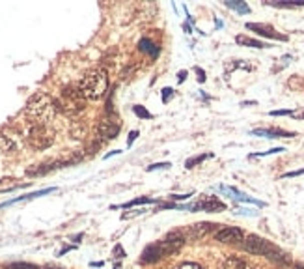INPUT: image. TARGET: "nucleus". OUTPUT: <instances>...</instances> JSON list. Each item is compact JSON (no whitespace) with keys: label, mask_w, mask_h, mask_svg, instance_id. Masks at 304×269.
Instances as JSON below:
<instances>
[{"label":"nucleus","mask_w":304,"mask_h":269,"mask_svg":"<svg viewBox=\"0 0 304 269\" xmlns=\"http://www.w3.org/2000/svg\"><path fill=\"white\" fill-rule=\"evenodd\" d=\"M24 112L34 124H43V126H49L50 122L54 120V116L58 112L56 100H52L49 94L37 92L34 94L24 106Z\"/></svg>","instance_id":"f257e3e1"},{"label":"nucleus","mask_w":304,"mask_h":269,"mask_svg":"<svg viewBox=\"0 0 304 269\" xmlns=\"http://www.w3.org/2000/svg\"><path fill=\"white\" fill-rule=\"evenodd\" d=\"M78 90L82 94V98L88 101L101 100L106 94V90H108V75H106V71L101 70V68L90 70L84 77L80 78Z\"/></svg>","instance_id":"f03ea898"},{"label":"nucleus","mask_w":304,"mask_h":269,"mask_svg":"<svg viewBox=\"0 0 304 269\" xmlns=\"http://www.w3.org/2000/svg\"><path fill=\"white\" fill-rule=\"evenodd\" d=\"M84 98L78 90V86H67L62 90L60 98L56 100V106L62 108L67 114H77L80 110H84Z\"/></svg>","instance_id":"7ed1b4c3"},{"label":"nucleus","mask_w":304,"mask_h":269,"mask_svg":"<svg viewBox=\"0 0 304 269\" xmlns=\"http://www.w3.org/2000/svg\"><path fill=\"white\" fill-rule=\"evenodd\" d=\"M26 140L34 150H47L54 142V131L43 124H32L26 131Z\"/></svg>","instance_id":"20e7f679"},{"label":"nucleus","mask_w":304,"mask_h":269,"mask_svg":"<svg viewBox=\"0 0 304 269\" xmlns=\"http://www.w3.org/2000/svg\"><path fill=\"white\" fill-rule=\"evenodd\" d=\"M245 250L250 252V254L267 256V258H275V260L282 258V252L273 243H269V241L260 238V236H248L245 240Z\"/></svg>","instance_id":"39448f33"},{"label":"nucleus","mask_w":304,"mask_h":269,"mask_svg":"<svg viewBox=\"0 0 304 269\" xmlns=\"http://www.w3.org/2000/svg\"><path fill=\"white\" fill-rule=\"evenodd\" d=\"M215 241H219V243H239V241H245V234H243L241 228L224 226L220 228V230H217Z\"/></svg>","instance_id":"423d86ee"},{"label":"nucleus","mask_w":304,"mask_h":269,"mask_svg":"<svg viewBox=\"0 0 304 269\" xmlns=\"http://www.w3.org/2000/svg\"><path fill=\"white\" fill-rule=\"evenodd\" d=\"M191 210H204V212L215 213V212H224V210H226V204H224L222 200L217 198V196H204L200 202L191 206Z\"/></svg>","instance_id":"0eeeda50"},{"label":"nucleus","mask_w":304,"mask_h":269,"mask_svg":"<svg viewBox=\"0 0 304 269\" xmlns=\"http://www.w3.org/2000/svg\"><path fill=\"white\" fill-rule=\"evenodd\" d=\"M247 28L254 30L256 34L265 36V38H271V40H280V42H286V36L278 34L273 26H269V24H262V22H247Z\"/></svg>","instance_id":"6e6552de"},{"label":"nucleus","mask_w":304,"mask_h":269,"mask_svg":"<svg viewBox=\"0 0 304 269\" xmlns=\"http://www.w3.org/2000/svg\"><path fill=\"white\" fill-rule=\"evenodd\" d=\"M99 134L103 138H116V134L120 133V124L112 118H105V120L99 124V128H97Z\"/></svg>","instance_id":"1a4fd4ad"},{"label":"nucleus","mask_w":304,"mask_h":269,"mask_svg":"<svg viewBox=\"0 0 304 269\" xmlns=\"http://www.w3.org/2000/svg\"><path fill=\"white\" fill-rule=\"evenodd\" d=\"M252 134L256 136H267V138H291L295 136L290 131H284V129H254Z\"/></svg>","instance_id":"9d476101"},{"label":"nucleus","mask_w":304,"mask_h":269,"mask_svg":"<svg viewBox=\"0 0 304 269\" xmlns=\"http://www.w3.org/2000/svg\"><path fill=\"white\" fill-rule=\"evenodd\" d=\"M222 269H254L247 260L243 258H237V256H228L224 264H222Z\"/></svg>","instance_id":"9b49d317"},{"label":"nucleus","mask_w":304,"mask_h":269,"mask_svg":"<svg viewBox=\"0 0 304 269\" xmlns=\"http://www.w3.org/2000/svg\"><path fill=\"white\" fill-rule=\"evenodd\" d=\"M138 47H140V50H144V52H148L149 56L157 58L159 56V52H161V49L157 47V43H153L151 40H148V38H144V40H140V43H138Z\"/></svg>","instance_id":"f8f14e48"},{"label":"nucleus","mask_w":304,"mask_h":269,"mask_svg":"<svg viewBox=\"0 0 304 269\" xmlns=\"http://www.w3.org/2000/svg\"><path fill=\"white\" fill-rule=\"evenodd\" d=\"M235 42L239 43V45H247V47H256V49H263V47H267L263 42L260 40H252V38H247V36H237L235 38Z\"/></svg>","instance_id":"ddd939ff"},{"label":"nucleus","mask_w":304,"mask_h":269,"mask_svg":"<svg viewBox=\"0 0 304 269\" xmlns=\"http://www.w3.org/2000/svg\"><path fill=\"white\" fill-rule=\"evenodd\" d=\"M15 150V142L11 136H7L6 133H0V152L2 154H9Z\"/></svg>","instance_id":"4468645a"},{"label":"nucleus","mask_w":304,"mask_h":269,"mask_svg":"<svg viewBox=\"0 0 304 269\" xmlns=\"http://www.w3.org/2000/svg\"><path fill=\"white\" fill-rule=\"evenodd\" d=\"M215 226H217V224H211V222H198V224L192 226V236H194V238H202V236H205Z\"/></svg>","instance_id":"2eb2a0df"},{"label":"nucleus","mask_w":304,"mask_h":269,"mask_svg":"<svg viewBox=\"0 0 304 269\" xmlns=\"http://www.w3.org/2000/svg\"><path fill=\"white\" fill-rule=\"evenodd\" d=\"M267 4L276 8H299V6H304V0H271Z\"/></svg>","instance_id":"dca6fc26"},{"label":"nucleus","mask_w":304,"mask_h":269,"mask_svg":"<svg viewBox=\"0 0 304 269\" xmlns=\"http://www.w3.org/2000/svg\"><path fill=\"white\" fill-rule=\"evenodd\" d=\"M228 8H232L235 12H239V14H250V8L245 4V2H237V0H228L226 2Z\"/></svg>","instance_id":"f3484780"},{"label":"nucleus","mask_w":304,"mask_h":269,"mask_svg":"<svg viewBox=\"0 0 304 269\" xmlns=\"http://www.w3.org/2000/svg\"><path fill=\"white\" fill-rule=\"evenodd\" d=\"M209 157H211V154H202V156H196V157H192V159H187L185 166H187V168H192V166H196L198 163H202L205 159H209Z\"/></svg>","instance_id":"a211bd4d"},{"label":"nucleus","mask_w":304,"mask_h":269,"mask_svg":"<svg viewBox=\"0 0 304 269\" xmlns=\"http://www.w3.org/2000/svg\"><path fill=\"white\" fill-rule=\"evenodd\" d=\"M6 269H37V266L26 264V262H13V264H7Z\"/></svg>","instance_id":"6ab92c4d"},{"label":"nucleus","mask_w":304,"mask_h":269,"mask_svg":"<svg viewBox=\"0 0 304 269\" xmlns=\"http://www.w3.org/2000/svg\"><path fill=\"white\" fill-rule=\"evenodd\" d=\"M151 202H155V200L140 196V198H135V200H131V202H127V204H123V208H131V206H138V204H151Z\"/></svg>","instance_id":"aec40b11"},{"label":"nucleus","mask_w":304,"mask_h":269,"mask_svg":"<svg viewBox=\"0 0 304 269\" xmlns=\"http://www.w3.org/2000/svg\"><path fill=\"white\" fill-rule=\"evenodd\" d=\"M176 269H204V268L196 262H183V264H179Z\"/></svg>","instance_id":"412c9836"},{"label":"nucleus","mask_w":304,"mask_h":269,"mask_svg":"<svg viewBox=\"0 0 304 269\" xmlns=\"http://www.w3.org/2000/svg\"><path fill=\"white\" fill-rule=\"evenodd\" d=\"M135 112H136V116H140V118H151V114H149L146 108H142L140 105L135 106Z\"/></svg>","instance_id":"4be33fe9"},{"label":"nucleus","mask_w":304,"mask_h":269,"mask_svg":"<svg viewBox=\"0 0 304 269\" xmlns=\"http://www.w3.org/2000/svg\"><path fill=\"white\" fill-rule=\"evenodd\" d=\"M271 116H293V112L291 110H273Z\"/></svg>","instance_id":"5701e85b"},{"label":"nucleus","mask_w":304,"mask_h":269,"mask_svg":"<svg viewBox=\"0 0 304 269\" xmlns=\"http://www.w3.org/2000/svg\"><path fill=\"white\" fill-rule=\"evenodd\" d=\"M170 163H159V164H151V166H148V170L151 172V170H155V168H168Z\"/></svg>","instance_id":"b1692460"},{"label":"nucleus","mask_w":304,"mask_h":269,"mask_svg":"<svg viewBox=\"0 0 304 269\" xmlns=\"http://www.w3.org/2000/svg\"><path fill=\"white\" fill-rule=\"evenodd\" d=\"M280 152H286L284 148H273L269 152H263V154H258V156H271V154H280Z\"/></svg>","instance_id":"393cba45"},{"label":"nucleus","mask_w":304,"mask_h":269,"mask_svg":"<svg viewBox=\"0 0 304 269\" xmlns=\"http://www.w3.org/2000/svg\"><path fill=\"white\" fill-rule=\"evenodd\" d=\"M170 94H172V88H164V90H163V101H164V103H168Z\"/></svg>","instance_id":"a878e982"},{"label":"nucleus","mask_w":304,"mask_h":269,"mask_svg":"<svg viewBox=\"0 0 304 269\" xmlns=\"http://www.w3.org/2000/svg\"><path fill=\"white\" fill-rule=\"evenodd\" d=\"M138 136V131H133V133L129 134V140H127V146H131L133 142H135V138Z\"/></svg>","instance_id":"bb28decb"},{"label":"nucleus","mask_w":304,"mask_h":269,"mask_svg":"<svg viewBox=\"0 0 304 269\" xmlns=\"http://www.w3.org/2000/svg\"><path fill=\"white\" fill-rule=\"evenodd\" d=\"M185 80V71H181V73H179V82H183Z\"/></svg>","instance_id":"cd10ccee"},{"label":"nucleus","mask_w":304,"mask_h":269,"mask_svg":"<svg viewBox=\"0 0 304 269\" xmlns=\"http://www.w3.org/2000/svg\"><path fill=\"white\" fill-rule=\"evenodd\" d=\"M293 269H304V266H301V264H295V266H293Z\"/></svg>","instance_id":"c85d7f7f"},{"label":"nucleus","mask_w":304,"mask_h":269,"mask_svg":"<svg viewBox=\"0 0 304 269\" xmlns=\"http://www.w3.org/2000/svg\"><path fill=\"white\" fill-rule=\"evenodd\" d=\"M47 269H58V268H47Z\"/></svg>","instance_id":"c756f323"}]
</instances>
